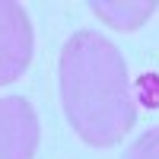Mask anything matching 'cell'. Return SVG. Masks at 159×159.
<instances>
[{
    "label": "cell",
    "instance_id": "cell-1",
    "mask_svg": "<svg viewBox=\"0 0 159 159\" xmlns=\"http://www.w3.org/2000/svg\"><path fill=\"white\" fill-rule=\"evenodd\" d=\"M61 99L70 127L89 147H115L137 121L121 51L89 29L61 51Z\"/></svg>",
    "mask_w": 159,
    "mask_h": 159
},
{
    "label": "cell",
    "instance_id": "cell-2",
    "mask_svg": "<svg viewBox=\"0 0 159 159\" xmlns=\"http://www.w3.org/2000/svg\"><path fill=\"white\" fill-rule=\"evenodd\" d=\"M32 61V25L19 3L0 0V86L25 73Z\"/></svg>",
    "mask_w": 159,
    "mask_h": 159
},
{
    "label": "cell",
    "instance_id": "cell-3",
    "mask_svg": "<svg viewBox=\"0 0 159 159\" xmlns=\"http://www.w3.org/2000/svg\"><path fill=\"white\" fill-rule=\"evenodd\" d=\"M38 147V118L22 96L0 99V159H32Z\"/></svg>",
    "mask_w": 159,
    "mask_h": 159
},
{
    "label": "cell",
    "instance_id": "cell-4",
    "mask_svg": "<svg viewBox=\"0 0 159 159\" xmlns=\"http://www.w3.org/2000/svg\"><path fill=\"white\" fill-rule=\"evenodd\" d=\"M105 22H111L115 29H134V25L147 22L150 13L156 10V0H143V3H92Z\"/></svg>",
    "mask_w": 159,
    "mask_h": 159
},
{
    "label": "cell",
    "instance_id": "cell-5",
    "mask_svg": "<svg viewBox=\"0 0 159 159\" xmlns=\"http://www.w3.org/2000/svg\"><path fill=\"white\" fill-rule=\"evenodd\" d=\"M121 159H159V127H153V130H147L143 137H137V140L124 150Z\"/></svg>",
    "mask_w": 159,
    "mask_h": 159
}]
</instances>
